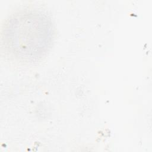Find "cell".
Instances as JSON below:
<instances>
[{
  "mask_svg": "<svg viewBox=\"0 0 152 152\" xmlns=\"http://www.w3.org/2000/svg\"><path fill=\"white\" fill-rule=\"evenodd\" d=\"M53 33L52 23L46 16L33 12L18 13L7 21L2 41L16 58L33 60L47 52Z\"/></svg>",
  "mask_w": 152,
  "mask_h": 152,
  "instance_id": "cell-1",
  "label": "cell"
}]
</instances>
